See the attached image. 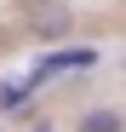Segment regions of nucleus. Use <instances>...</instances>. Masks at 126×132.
Wrapping results in <instances>:
<instances>
[{"label": "nucleus", "mask_w": 126, "mask_h": 132, "mask_svg": "<svg viewBox=\"0 0 126 132\" xmlns=\"http://www.w3.org/2000/svg\"><path fill=\"white\" fill-rule=\"evenodd\" d=\"M75 132H126V121H120V109H86L75 121Z\"/></svg>", "instance_id": "nucleus-3"}, {"label": "nucleus", "mask_w": 126, "mask_h": 132, "mask_svg": "<svg viewBox=\"0 0 126 132\" xmlns=\"http://www.w3.org/2000/svg\"><path fill=\"white\" fill-rule=\"evenodd\" d=\"M92 63H97L92 46H63V52H52V57H40L34 69H29V80H34V86H46V80H57V75H86Z\"/></svg>", "instance_id": "nucleus-1"}, {"label": "nucleus", "mask_w": 126, "mask_h": 132, "mask_svg": "<svg viewBox=\"0 0 126 132\" xmlns=\"http://www.w3.org/2000/svg\"><path fill=\"white\" fill-rule=\"evenodd\" d=\"M34 132H52V126H34Z\"/></svg>", "instance_id": "nucleus-5"}, {"label": "nucleus", "mask_w": 126, "mask_h": 132, "mask_svg": "<svg viewBox=\"0 0 126 132\" xmlns=\"http://www.w3.org/2000/svg\"><path fill=\"white\" fill-rule=\"evenodd\" d=\"M63 23H69L63 12H40V17H34V29H40V35H63Z\"/></svg>", "instance_id": "nucleus-4"}, {"label": "nucleus", "mask_w": 126, "mask_h": 132, "mask_svg": "<svg viewBox=\"0 0 126 132\" xmlns=\"http://www.w3.org/2000/svg\"><path fill=\"white\" fill-rule=\"evenodd\" d=\"M34 109V80H0V115H29Z\"/></svg>", "instance_id": "nucleus-2"}]
</instances>
